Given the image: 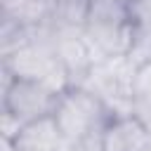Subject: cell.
Instances as JSON below:
<instances>
[{
	"instance_id": "cell-1",
	"label": "cell",
	"mask_w": 151,
	"mask_h": 151,
	"mask_svg": "<svg viewBox=\"0 0 151 151\" xmlns=\"http://www.w3.org/2000/svg\"><path fill=\"white\" fill-rule=\"evenodd\" d=\"M52 118L66 144L80 146L99 144L104 127L111 123V118H116V113L90 90L73 85L59 94Z\"/></svg>"
},
{
	"instance_id": "cell-7",
	"label": "cell",
	"mask_w": 151,
	"mask_h": 151,
	"mask_svg": "<svg viewBox=\"0 0 151 151\" xmlns=\"http://www.w3.org/2000/svg\"><path fill=\"white\" fill-rule=\"evenodd\" d=\"M90 0H54L52 24L59 28H85Z\"/></svg>"
},
{
	"instance_id": "cell-13",
	"label": "cell",
	"mask_w": 151,
	"mask_h": 151,
	"mask_svg": "<svg viewBox=\"0 0 151 151\" xmlns=\"http://www.w3.org/2000/svg\"><path fill=\"white\" fill-rule=\"evenodd\" d=\"M2 151H17V149H14V144H12V142L2 139Z\"/></svg>"
},
{
	"instance_id": "cell-3",
	"label": "cell",
	"mask_w": 151,
	"mask_h": 151,
	"mask_svg": "<svg viewBox=\"0 0 151 151\" xmlns=\"http://www.w3.org/2000/svg\"><path fill=\"white\" fill-rule=\"evenodd\" d=\"M0 76H2L0 111L9 113L21 125H28L33 120H40V118H47L54 113V106L59 99V94L54 90H50L42 83H35V80L12 78L2 68H0Z\"/></svg>"
},
{
	"instance_id": "cell-6",
	"label": "cell",
	"mask_w": 151,
	"mask_h": 151,
	"mask_svg": "<svg viewBox=\"0 0 151 151\" xmlns=\"http://www.w3.org/2000/svg\"><path fill=\"white\" fill-rule=\"evenodd\" d=\"M12 144L17 151H68L71 149L61 137L52 116L24 125L19 134L12 139Z\"/></svg>"
},
{
	"instance_id": "cell-4",
	"label": "cell",
	"mask_w": 151,
	"mask_h": 151,
	"mask_svg": "<svg viewBox=\"0 0 151 151\" xmlns=\"http://www.w3.org/2000/svg\"><path fill=\"white\" fill-rule=\"evenodd\" d=\"M52 50H54L59 64L64 66V71L68 73L71 85H83L85 76L90 73L92 64L97 61L85 31L83 28H59V26H54Z\"/></svg>"
},
{
	"instance_id": "cell-12",
	"label": "cell",
	"mask_w": 151,
	"mask_h": 151,
	"mask_svg": "<svg viewBox=\"0 0 151 151\" xmlns=\"http://www.w3.org/2000/svg\"><path fill=\"white\" fill-rule=\"evenodd\" d=\"M68 151H101L99 144H80V146H71Z\"/></svg>"
},
{
	"instance_id": "cell-5",
	"label": "cell",
	"mask_w": 151,
	"mask_h": 151,
	"mask_svg": "<svg viewBox=\"0 0 151 151\" xmlns=\"http://www.w3.org/2000/svg\"><path fill=\"white\" fill-rule=\"evenodd\" d=\"M151 142V132L132 116H116L104 127L99 149L101 151H144Z\"/></svg>"
},
{
	"instance_id": "cell-11",
	"label": "cell",
	"mask_w": 151,
	"mask_h": 151,
	"mask_svg": "<svg viewBox=\"0 0 151 151\" xmlns=\"http://www.w3.org/2000/svg\"><path fill=\"white\" fill-rule=\"evenodd\" d=\"M132 116L151 132V99H146V97H134V101H132Z\"/></svg>"
},
{
	"instance_id": "cell-8",
	"label": "cell",
	"mask_w": 151,
	"mask_h": 151,
	"mask_svg": "<svg viewBox=\"0 0 151 151\" xmlns=\"http://www.w3.org/2000/svg\"><path fill=\"white\" fill-rule=\"evenodd\" d=\"M127 57L134 66L151 61V28H134V38Z\"/></svg>"
},
{
	"instance_id": "cell-9",
	"label": "cell",
	"mask_w": 151,
	"mask_h": 151,
	"mask_svg": "<svg viewBox=\"0 0 151 151\" xmlns=\"http://www.w3.org/2000/svg\"><path fill=\"white\" fill-rule=\"evenodd\" d=\"M127 12L134 28H151V0H127Z\"/></svg>"
},
{
	"instance_id": "cell-10",
	"label": "cell",
	"mask_w": 151,
	"mask_h": 151,
	"mask_svg": "<svg viewBox=\"0 0 151 151\" xmlns=\"http://www.w3.org/2000/svg\"><path fill=\"white\" fill-rule=\"evenodd\" d=\"M134 97L151 99V61L139 64L134 71Z\"/></svg>"
},
{
	"instance_id": "cell-2",
	"label": "cell",
	"mask_w": 151,
	"mask_h": 151,
	"mask_svg": "<svg viewBox=\"0 0 151 151\" xmlns=\"http://www.w3.org/2000/svg\"><path fill=\"white\" fill-rule=\"evenodd\" d=\"M134 71L137 66L130 61L127 54L106 57L92 64L80 87L97 94L116 116H127L132 113L134 101Z\"/></svg>"
},
{
	"instance_id": "cell-14",
	"label": "cell",
	"mask_w": 151,
	"mask_h": 151,
	"mask_svg": "<svg viewBox=\"0 0 151 151\" xmlns=\"http://www.w3.org/2000/svg\"><path fill=\"white\" fill-rule=\"evenodd\" d=\"M144 151H151V142H149V146H146V149H144Z\"/></svg>"
}]
</instances>
